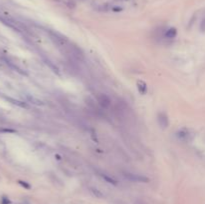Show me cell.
Masks as SVG:
<instances>
[{
  "mask_svg": "<svg viewBox=\"0 0 205 204\" xmlns=\"http://www.w3.org/2000/svg\"><path fill=\"white\" fill-rule=\"evenodd\" d=\"M48 35L50 40L52 41L57 47H62V48H66L68 46V44L70 43L68 38L64 36V35L60 34L56 31H52V30H49L48 31Z\"/></svg>",
  "mask_w": 205,
  "mask_h": 204,
  "instance_id": "6da1fadb",
  "label": "cell"
},
{
  "mask_svg": "<svg viewBox=\"0 0 205 204\" xmlns=\"http://www.w3.org/2000/svg\"><path fill=\"white\" fill-rule=\"evenodd\" d=\"M122 175L126 178L127 180H129L131 182H137V183H148L150 180L149 178L145 175L141 174H136V173H132L129 171H123Z\"/></svg>",
  "mask_w": 205,
  "mask_h": 204,
  "instance_id": "7a4b0ae2",
  "label": "cell"
},
{
  "mask_svg": "<svg viewBox=\"0 0 205 204\" xmlns=\"http://www.w3.org/2000/svg\"><path fill=\"white\" fill-rule=\"evenodd\" d=\"M66 49H67V51H68V54H70L73 58L77 59L79 61L84 60L85 55H84L83 50H82L79 46H77L76 44L69 43L68 46L66 47Z\"/></svg>",
  "mask_w": 205,
  "mask_h": 204,
  "instance_id": "3957f363",
  "label": "cell"
},
{
  "mask_svg": "<svg viewBox=\"0 0 205 204\" xmlns=\"http://www.w3.org/2000/svg\"><path fill=\"white\" fill-rule=\"evenodd\" d=\"M193 136H194V134L192 133V131L187 129V128H182V129H180L176 133L177 138L180 141H184V142H187V141L192 140L193 139Z\"/></svg>",
  "mask_w": 205,
  "mask_h": 204,
  "instance_id": "277c9868",
  "label": "cell"
},
{
  "mask_svg": "<svg viewBox=\"0 0 205 204\" xmlns=\"http://www.w3.org/2000/svg\"><path fill=\"white\" fill-rule=\"evenodd\" d=\"M157 123L159 125V127L161 129H166L169 126V118L168 115L165 113V112H159L157 114Z\"/></svg>",
  "mask_w": 205,
  "mask_h": 204,
  "instance_id": "5b68a950",
  "label": "cell"
},
{
  "mask_svg": "<svg viewBox=\"0 0 205 204\" xmlns=\"http://www.w3.org/2000/svg\"><path fill=\"white\" fill-rule=\"evenodd\" d=\"M97 101H98L99 105L102 107V108L107 109L109 108L111 105V99L108 95H106L104 93H100L97 95Z\"/></svg>",
  "mask_w": 205,
  "mask_h": 204,
  "instance_id": "8992f818",
  "label": "cell"
},
{
  "mask_svg": "<svg viewBox=\"0 0 205 204\" xmlns=\"http://www.w3.org/2000/svg\"><path fill=\"white\" fill-rule=\"evenodd\" d=\"M97 174H98V176L101 178L102 180H104L106 183H108V184H111L113 186L118 185V181H117L114 177H112L109 174H107V173H105L103 171H97Z\"/></svg>",
  "mask_w": 205,
  "mask_h": 204,
  "instance_id": "52a82bcc",
  "label": "cell"
},
{
  "mask_svg": "<svg viewBox=\"0 0 205 204\" xmlns=\"http://www.w3.org/2000/svg\"><path fill=\"white\" fill-rule=\"evenodd\" d=\"M2 97L6 100V101H8V102H10L11 104H14V105H16V106H18V107H21V108H29V105L26 103V102H23V101H20V100H17V99H14V98H12V97H9V96H6V95H1Z\"/></svg>",
  "mask_w": 205,
  "mask_h": 204,
  "instance_id": "ba28073f",
  "label": "cell"
},
{
  "mask_svg": "<svg viewBox=\"0 0 205 204\" xmlns=\"http://www.w3.org/2000/svg\"><path fill=\"white\" fill-rule=\"evenodd\" d=\"M136 87H137L138 92H139L141 95H145L148 91V86H147L145 81H143V80H137Z\"/></svg>",
  "mask_w": 205,
  "mask_h": 204,
  "instance_id": "9c48e42d",
  "label": "cell"
},
{
  "mask_svg": "<svg viewBox=\"0 0 205 204\" xmlns=\"http://www.w3.org/2000/svg\"><path fill=\"white\" fill-rule=\"evenodd\" d=\"M43 61H44V63L48 66V67L53 71V72L55 73V74H57V75H60V71H59V68L56 66L52 61H51L50 59H48V58H43Z\"/></svg>",
  "mask_w": 205,
  "mask_h": 204,
  "instance_id": "30bf717a",
  "label": "cell"
},
{
  "mask_svg": "<svg viewBox=\"0 0 205 204\" xmlns=\"http://www.w3.org/2000/svg\"><path fill=\"white\" fill-rule=\"evenodd\" d=\"M164 36L167 39H174L177 36V29L175 27H171V28L167 29L165 34H164Z\"/></svg>",
  "mask_w": 205,
  "mask_h": 204,
  "instance_id": "8fae6325",
  "label": "cell"
},
{
  "mask_svg": "<svg viewBox=\"0 0 205 204\" xmlns=\"http://www.w3.org/2000/svg\"><path fill=\"white\" fill-rule=\"evenodd\" d=\"M89 192L91 193L92 195L96 198H99V199H102V198H104V194L101 192V190H99L98 188L96 187H89Z\"/></svg>",
  "mask_w": 205,
  "mask_h": 204,
  "instance_id": "7c38bea8",
  "label": "cell"
},
{
  "mask_svg": "<svg viewBox=\"0 0 205 204\" xmlns=\"http://www.w3.org/2000/svg\"><path fill=\"white\" fill-rule=\"evenodd\" d=\"M4 60H5V62H6V64H8V65H9V67H11V68H12V69H14L15 71H17L18 73L22 74V75H27V74L25 73V72H24V71H23L22 69H20V68L18 67V66H16V65H15V64H13L12 62H10L9 60H7V59H4Z\"/></svg>",
  "mask_w": 205,
  "mask_h": 204,
  "instance_id": "4fadbf2b",
  "label": "cell"
},
{
  "mask_svg": "<svg viewBox=\"0 0 205 204\" xmlns=\"http://www.w3.org/2000/svg\"><path fill=\"white\" fill-rule=\"evenodd\" d=\"M25 96H26L27 100H28L29 102H31L32 104H35V105H43V104H44L43 102L41 101L40 99L35 98V97H33V96H30V95H28V94H26Z\"/></svg>",
  "mask_w": 205,
  "mask_h": 204,
  "instance_id": "5bb4252c",
  "label": "cell"
},
{
  "mask_svg": "<svg viewBox=\"0 0 205 204\" xmlns=\"http://www.w3.org/2000/svg\"><path fill=\"white\" fill-rule=\"evenodd\" d=\"M17 183H18V184H19L20 186H22V187L24 188V189H27V190L31 189V185H30L27 181H24V180H18Z\"/></svg>",
  "mask_w": 205,
  "mask_h": 204,
  "instance_id": "9a60e30c",
  "label": "cell"
},
{
  "mask_svg": "<svg viewBox=\"0 0 205 204\" xmlns=\"http://www.w3.org/2000/svg\"><path fill=\"white\" fill-rule=\"evenodd\" d=\"M90 137H91V139L95 142V143H99L98 137H97L96 131H95L94 129H91V130H90Z\"/></svg>",
  "mask_w": 205,
  "mask_h": 204,
  "instance_id": "2e32d148",
  "label": "cell"
},
{
  "mask_svg": "<svg viewBox=\"0 0 205 204\" xmlns=\"http://www.w3.org/2000/svg\"><path fill=\"white\" fill-rule=\"evenodd\" d=\"M0 132H2V133H16V130L10 128H0Z\"/></svg>",
  "mask_w": 205,
  "mask_h": 204,
  "instance_id": "e0dca14e",
  "label": "cell"
},
{
  "mask_svg": "<svg viewBox=\"0 0 205 204\" xmlns=\"http://www.w3.org/2000/svg\"><path fill=\"white\" fill-rule=\"evenodd\" d=\"M1 204H11V200H10L7 196H2L1 197Z\"/></svg>",
  "mask_w": 205,
  "mask_h": 204,
  "instance_id": "ac0fdd59",
  "label": "cell"
},
{
  "mask_svg": "<svg viewBox=\"0 0 205 204\" xmlns=\"http://www.w3.org/2000/svg\"><path fill=\"white\" fill-rule=\"evenodd\" d=\"M199 28H200L201 32H205V17L201 20L200 25H199Z\"/></svg>",
  "mask_w": 205,
  "mask_h": 204,
  "instance_id": "d6986e66",
  "label": "cell"
},
{
  "mask_svg": "<svg viewBox=\"0 0 205 204\" xmlns=\"http://www.w3.org/2000/svg\"><path fill=\"white\" fill-rule=\"evenodd\" d=\"M122 10H123V8L119 7V6H112V8H111L112 12H121Z\"/></svg>",
  "mask_w": 205,
  "mask_h": 204,
  "instance_id": "ffe728a7",
  "label": "cell"
},
{
  "mask_svg": "<svg viewBox=\"0 0 205 204\" xmlns=\"http://www.w3.org/2000/svg\"><path fill=\"white\" fill-rule=\"evenodd\" d=\"M56 157H57V159H58V160H61V157H60L59 155H56Z\"/></svg>",
  "mask_w": 205,
  "mask_h": 204,
  "instance_id": "44dd1931",
  "label": "cell"
},
{
  "mask_svg": "<svg viewBox=\"0 0 205 204\" xmlns=\"http://www.w3.org/2000/svg\"><path fill=\"white\" fill-rule=\"evenodd\" d=\"M119 1H127V0H119Z\"/></svg>",
  "mask_w": 205,
  "mask_h": 204,
  "instance_id": "7402d4cb",
  "label": "cell"
}]
</instances>
